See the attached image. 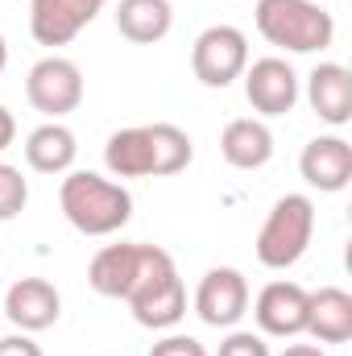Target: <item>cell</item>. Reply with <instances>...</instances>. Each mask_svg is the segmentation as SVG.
Returning a JSON list of instances; mask_svg holds the SVG:
<instances>
[{"label":"cell","mask_w":352,"mask_h":356,"mask_svg":"<svg viewBox=\"0 0 352 356\" xmlns=\"http://www.w3.org/2000/svg\"><path fill=\"white\" fill-rule=\"evenodd\" d=\"M4 67H8V42H4V33H0V75H4Z\"/></svg>","instance_id":"26"},{"label":"cell","mask_w":352,"mask_h":356,"mask_svg":"<svg viewBox=\"0 0 352 356\" xmlns=\"http://www.w3.org/2000/svg\"><path fill=\"white\" fill-rule=\"evenodd\" d=\"M4 315L21 327V332H46L58 323L63 315V298L54 290V282L46 277H21L8 286L4 294Z\"/></svg>","instance_id":"12"},{"label":"cell","mask_w":352,"mask_h":356,"mask_svg":"<svg viewBox=\"0 0 352 356\" xmlns=\"http://www.w3.org/2000/svg\"><path fill=\"white\" fill-rule=\"evenodd\" d=\"M307 332L319 344H349L352 340V294L340 286H323L307 294Z\"/></svg>","instance_id":"16"},{"label":"cell","mask_w":352,"mask_h":356,"mask_svg":"<svg viewBox=\"0 0 352 356\" xmlns=\"http://www.w3.org/2000/svg\"><path fill=\"white\" fill-rule=\"evenodd\" d=\"M58 207L83 236H112L133 220V195L95 170H71L63 178Z\"/></svg>","instance_id":"1"},{"label":"cell","mask_w":352,"mask_h":356,"mask_svg":"<svg viewBox=\"0 0 352 356\" xmlns=\"http://www.w3.org/2000/svg\"><path fill=\"white\" fill-rule=\"evenodd\" d=\"M311 236H315V203L307 195H282L257 232V261L265 269L298 266L303 253L311 249Z\"/></svg>","instance_id":"4"},{"label":"cell","mask_w":352,"mask_h":356,"mask_svg":"<svg viewBox=\"0 0 352 356\" xmlns=\"http://www.w3.org/2000/svg\"><path fill=\"white\" fill-rule=\"evenodd\" d=\"M104 166L116 178H154V133L150 124H133L108 137Z\"/></svg>","instance_id":"18"},{"label":"cell","mask_w":352,"mask_h":356,"mask_svg":"<svg viewBox=\"0 0 352 356\" xmlns=\"http://www.w3.org/2000/svg\"><path fill=\"white\" fill-rule=\"evenodd\" d=\"M195 315L207 327H237L249 315V282L232 266H216L203 273L195 290Z\"/></svg>","instance_id":"7"},{"label":"cell","mask_w":352,"mask_h":356,"mask_svg":"<svg viewBox=\"0 0 352 356\" xmlns=\"http://www.w3.org/2000/svg\"><path fill=\"white\" fill-rule=\"evenodd\" d=\"M220 154L228 166L237 170H262L265 162L273 158V133L265 120H253V116H237L224 124L220 133Z\"/></svg>","instance_id":"15"},{"label":"cell","mask_w":352,"mask_h":356,"mask_svg":"<svg viewBox=\"0 0 352 356\" xmlns=\"http://www.w3.org/2000/svg\"><path fill=\"white\" fill-rule=\"evenodd\" d=\"M25 203H29V182H25V175L17 166L0 162V224L4 220H17L25 211Z\"/></svg>","instance_id":"20"},{"label":"cell","mask_w":352,"mask_h":356,"mask_svg":"<svg viewBox=\"0 0 352 356\" xmlns=\"http://www.w3.org/2000/svg\"><path fill=\"white\" fill-rule=\"evenodd\" d=\"M150 356H207V348L195 336H166L150 348Z\"/></svg>","instance_id":"22"},{"label":"cell","mask_w":352,"mask_h":356,"mask_svg":"<svg viewBox=\"0 0 352 356\" xmlns=\"http://www.w3.org/2000/svg\"><path fill=\"white\" fill-rule=\"evenodd\" d=\"M0 356H42V344H33L25 332L21 336H4L0 340Z\"/></svg>","instance_id":"23"},{"label":"cell","mask_w":352,"mask_h":356,"mask_svg":"<svg viewBox=\"0 0 352 356\" xmlns=\"http://www.w3.org/2000/svg\"><path fill=\"white\" fill-rule=\"evenodd\" d=\"M129 311H133V319L141 323V327H150V332H166V327H175L178 319L186 315V286H182V277H178V269H162L154 282H145L133 298H129Z\"/></svg>","instance_id":"10"},{"label":"cell","mask_w":352,"mask_h":356,"mask_svg":"<svg viewBox=\"0 0 352 356\" xmlns=\"http://www.w3.org/2000/svg\"><path fill=\"white\" fill-rule=\"evenodd\" d=\"M175 266V257L158 245H104L88 266V282L104 298H133L145 282H154L162 269Z\"/></svg>","instance_id":"3"},{"label":"cell","mask_w":352,"mask_h":356,"mask_svg":"<svg viewBox=\"0 0 352 356\" xmlns=\"http://www.w3.org/2000/svg\"><path fill=\"white\" fill-rule=\"evenodd\" d=\"M245 95L262 116H286L298 104V75L286 58H257L245 67Z\"/></svg>","instance_id":"9"},{"label":"cell","mask_w":352,"mask_h":356,"mask_svg":"<svg viewBox=\"0 0 352 356\" xmlns=\"http://www.w3.org/2000/svg\"><path fill=\"white\" fill-rule=\"evenodd\" d=\"M257 33L269 46L290 54H315L328 50L336 38V21L315 0H257Z\"/></svg>","instance_id":"2"},{"label":"cell","mask_w":352,"mask_h":356,"mask_svg":"<svg viewBox=\"0 0 352 356\" xmlns=\"http://www.w3.org/2000/svg\"><path fill=\"white\" fill-rule=\"evenodd\" d=\"M249 67V38L237 25H207L191 46V71L203 88H228Z\"/></svg>","instance_id":"5"},{"label":"cell","mask_w":352,"mask_h":356,"mask_svg":"<svg viewBox=\"0 0 352 356\" xmlns=\"http://www.w3.org/2000/svg\"><path fill=\"white\" fill-rule=\"evenodd\" d=\"M104 4H108V0H104Z\"/></svg>","instance_id":"27"},{"label":"cell","mask_w":352,"mask_h":356,"mask_svg":"<svg viewBox=\"0 0 352 356\" xmlns=\"http://www.w3.org/2000/svg\"><path fill=\"white\" fill-rule=\"evenodd\" d=\"M307 99L315 108V116L332 129L352 120V75L340 63H319L307 75Z\"/></svg>","instance_id":"14"},{"label":"cell","mask_w":352,"mask_h":356,"mask_svg":"<svg viewBox=\"0 0 352 356\" xmlns=\"http://www.w3.org/2000/svg\"><path fill=\"white\" fill-rule=\"evenodd\" d=\"M75 154H79V141L58 120H46L25 137V162L38 175H67L75 166Z\"/></svg>","instance_id":"17"},{"label":"cell","mask_w":352,"mask_h":356,"mask_svg":"<svg viewBox=\"0 0 352 356\" xmlns=\"http://www.w3.org/2000/svg\"><path fill=\"white\" fill-rule=\"evenodd\" d=\"M298 170L307 178V186H315L323 195H336L352 182V145L344 137H315V141H307V149L298 158Z\"/></svg>","instance_id":"13"},{"label":"cell","mask_w":352,"mask_h":356,"mask_svg":"<svg viewBox=\"0 0 352 356\" xmlns=\"http://www.w3.org/2000/svg\"><path fill=\"white\" fill-rule=\"evenodd\" d=\"M307 294L311 290H303L298 282H269L253 302L257 327L265 336H282V340L303 336L307 332Z\"/></svg>","instance_id":"11"},{"label":"cell","mask_w":352,"mask_h":356,"mask_svg":"<svg viewBox=\"0 0 352 356\" xmlns=\"http://www.w3.org/2000/svg\"><path fill=\"white\" fill-rule=\"evenodd\" d=\"M282 356H328V353H323V348H315V344H290Z\"/></svg>","instance_id":"25"},{"label":"cell","mask_w":352,"mask_h":356,"mask_svg":"<svg viewBox=\"0 0 352 356\" xmlns=\"http://www.w3.org/2000/svg\"><path fill=\"white\" fill-rule=\"evenodd\" d=\"M216 356H269V344H265V336H257V332H232L220 344Z\"/></svg>","instance_id":"21"},{"label":"cell","mask_w":352,"mask_h":356,"mask_svg":"<svg viewBox=\"0 0 352 356\" xmlns=\"http://www.w3.org/2000/svg\"><path fill=\"white\" fill-rule=\"evenodd\" d=\"M13 137H17V120H13V112L0 104V154L13 145Z\"/></svg>","instance_id":"24"},{"label":"cell","mask_w":352,"mask_h":356,"mask_svg":"<svg viewBox=\"0 0 352 356\" xmlns=\"http://www.w3.org/2000/svg\"><path fill=\"white\" fill-rule=\"evenodd\" d=\"M175 25V8L170 0H120L116 4V29L120 38L137 42V46H154L170 33Z\"/></svg>","instance_id":"19"},{"label":"cell","mask_w":352,"mask_h":356,"mask_svg":"<svg viewBox=\"0 0 352 356\" xmlns=\"http://www.w3.org/2000/svg\"><path fill=\"white\" fill-rule=\"evenodd\" d=\"M99 8L104 0H29V33L38 46H67L95 21Z\"/></svg>","instance_id":"8"},{"label":"cell","mask_w":352,"mask_h":356,"mask_svg":"<svg viewBox=\"0 0 352 356\" xmlns=\"http://www.w3.org/2000/svg\"><path fill=\"white\" fill-rule=\"evenodd\" d=\"M25 99L42 116L58 120V116H67V112H75L83 104V71L71 58L50 54V58H42V63L29 67V75H25Z\"/></svg>","instance_id":"6"}]
</instances>
